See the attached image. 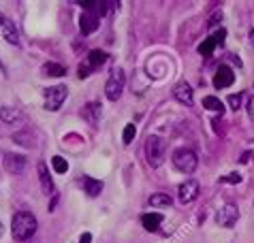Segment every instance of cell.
I'll list each match as a JSON object with an SVG mask.
<instances>
[{
	"label": "cell",
	"instance_id": "obj_13",
	"mask_svg": "<svg viewBox=\"0 0 254 243\" xmlns=\"http://www.w3.org/2000/svg\"><path fill=\"white\" fill-rule=\"evenodd\" d=\"M81 185L88 196H98L103 192V182L94 180V177H81Z\"/></svg>",
	"mask_w": 254,
	"mask_h": 243
},
{
	"label": "cell",
	"instance_id": "obj_28",
	"mask_svg": "<svg viewBox=\"0 0 254 243\" xmlns=\"http://www.w3.org/2000/svg\"><path fill=\"white\" fill-rule=\"evenodd\" d=\"M224 34H227V32H224V30H222V28H220V32H216V34H214V37H211V41H214V43H222V39H224Z\"/></svg>",
	"mask_w": 254,
	"mask_h": 243
},
{
	"label": "cell",
	"instance_id": "obj_5",
	"mask_svg": "<svg viewBox=\"0 0 254 243\" xmlns=\"http://www.w3.org/2000/svg\"><path fill=\"white\" fill-rule=\"evenodd\" d=\"M45 96V109L47 111H58L60 105L64 103L66 98V85H54V88H47L43 92Z\"/></svg>",
	"mask_w": 254,
	"mask_h": 243
},
{
	"label": "cell",
	"instance_id": "obj_18",
	"mask_svg": "<svg viewBox=\"0 0 254 243\" xmlns=\"http://www.w3.org/2000/svg\"><path fill=\"white\" fill-rule=\"evenodd\" d=\"M2 34H4V39L9 41L11 45H17V43H19V34H17L15 26H13L9 19H4V21H2Z\"/></svg>",
	"mask_w": 254,
	"mask_h": 243
},
{
	"label": "cell",
	"instance_id": "obj_17",
	"mask_svg": "<svg viewBox=\"0 0 254 243\" xmlns=\"http://www.w3.org/2000/svg\"><path fill=\"white\" fill-rule=\"evenodd\" d=\"M150 207H156V209H167V207H171V196L165 194V192H158V194H152L150 196Z\"/></svg>",
	"mask_w": 254,
	"mask_h": 243
},
{
	"label": "cell",
	"instance_id": "obj_19",
	"mask_svg": "<svg viewBox=\"0 0 254 243\" xmlns=\"http://www.w3.org/2000/svg\"><path fill=\"white\" fill-rule=\"evenodd\" d=\"M105 60H107V54L101 52V49H92V52L88 54V64H90L92 68H96V66H101V64H105Z\"/></svg>",
	"mask_w": 254,
	"mask_h": 243
},
{
	"label": "cell",
	"instance_id": "obj_22",
	"mask_svg": "<svg viewBox=\"0 0 254 243\" xmlns=\"http://www.w3.org/2000/svg\"><path fill=\"white\" fill-rule=\"evenodd\" d=\"M52 167H54L56 173H66V171H68V162L62 158V156H54V158H52Z\"/></svg>",
	"mask_w": 254,
	"mask_h": 243
},
{
	"label": "cell",
	"instance_id": "obj_32",
	"mask_svg": "<svg viewBox=\"0 0 254 243\" xmlns=\"http://www.w3.org/2000/svg\"><path fill=\"white\" fill-rule=\"evenodd\" d=\"M252 43H254V32H252Z\"/></svg>",
	"mask_w": 254,
	"mask_h": 243
},
{
	"label": "cell",
	"instance_id": "obj_2",
	"mask_svg": "<svg viewBox=\"0 0 254 243\" xmlns=\"http://www.w3.org/2000/svg\"><path fill=\"white\" fill-rule=\"evenodd\" d=\"M165 152H167V143L165 139L156 137V134H152V137H147L145 141V158H147V164L150 167H160L162 160H165Z\"/></svg>",
	"mask_w": 254,
	"mask_h": 243
},
{
	"label": "cell",
	"instance_id": "obj_14",
	"mask_svg": "<svg viewBox=\"0 0 254 243\" xmlns=\"http://www.w3.org/2000/svg\"><path fill=\"white\" fill-rule=\"evenodd\" d=\"M0 120L4 122V124H17V122H22V111L19 109H13V107H2L0 109Z\"/></svg>",
	"mask_w": 254,
	"mask_h": 243
},
{
	"label": "cell",
	"instance_id": "obj_25",
	"mask_svg": "<svg viewBox=\"0 0 254 243\" xmlns=\"http://www.w3.org/2000/svg\"><path fill=\"white\" fill-rule=\"evenodd\" d=\"M90 70H92V66H90L88 62L86 64H79V77H81V79H86V77L90 75Z\"/></svg>",
	"mask_w": 254,
	"mask_h": 243
},
{
	"label": "cell",
	"instance_id": "obj_3",
	"mask_svg": "<svg viewBox=\"0 0 254 243\" xmlns=\"http://www.w3.org/2000/svg\"><path fill=\"white\" fill-rule=\"evenodd\" d=\"M196 164H199V158H196V154L192 152V149H188V147L175 149V154H173V167L178 169L180 173H184V175L194 173Z\"/></svg>",
	"mask_w": 254,
	"mask_h": 243
},
{
	"label": "cell",
	"instance_id": "obj_4",
	"mask_svg": "<svg viewBox=\"0 0 254 243\" xmlns=\"http://www.w3.org/2000/svg\"><path fill=\"white\" fill-rule=\"evenodd\" d=\"M124 83H126V77H124V70L122 68H114L107 79V85H105V94H107L109 101H118L124 92Z\"/></svg>",
	"mask_w": 254,
	"mask_h": 243
},
{
	"label": "cell",
	"instance_id": "obj_21",
	"mask_svg": "<svg viewBox=\"0 0 254 243\" xmlns=\"http://www.w3.org/2000/svg\"><path fill=\"white\" fill-rule=\"evenodd\" d=\"M203 107L209 109V111H216V113L224 111V105L220 103V98H216V96H205V98H203Z\"/></svg>",
	"mask_w": 254,
	"mask_h": 243
},
{
	"label": "cell",
	"instance_id": "obj_15",
	"mask_svg": "<svg viewBox=\"0 0 254 243\" xmlns=\"http://www.w3.org/2000/svg\"><path fill=\"white\" fill-rule=\"evenodd\" d=\"M83 118H86V122H90L92 126H96L98 120H101V105L98 103H88L86 107H83Z\"/></svg>",
	"mask_w": 254,
	"mask_h": 243
},
{
	"label": "cell",
	"instance_id": "obj_27",
	"mask_svg": "<svg viewBox=\"0 0 254 243\" xmlns=\"http://www.w3.org/2000/svg\"><path fill=\"white\" fill-rule=\"evenodd\" d=\"M224 182H229V183H239V182H242V175H239V173H231Z\"/></svg>",
	"mask_w": 254,
	"mask_h": 243
},
{
	"label": "cell",
	"instance_id": "obj_31",
	"mask_svg": "<svg viewBox=\"0 0 254 243\" xmlns=\"http://www.w3.org/2000/svg\"><path fill=\"white\" fill-rule=\"evenodd\" d=\"M0 235H2V224H0Z\"/></svg>",
	"mask_w": 254,
	"mask_h": 243
},
{
	"label": "cell",
	"instance_id": "obj_11",
	"mask_svg": "<svg viewBox=\"0 0 254 243\" xmlns=\"http://www.w3.org/2000/svg\"><path fill=\"white\" fill-rule=\"evenodd\" d=\"M37 171H39V182H41V188H43V192H45L47 196L54 194V182H52V177H49L47 164L45 162H39L37 164Z\"/></svg>",
	"mask_w": 254,
	"mask_h": 243
},
{
	"label": "cell",
	"instance_id": "obj_29",
	"mask_svg": "<svg viewBox=\"0 0 254 243\" xmlns=\"http://www.w3.org/2000/svg\"><path fill=\"white\" fill-rule=\"evenodd\" d=\"M218 19H222V13H220V11H216V13H214V17L209 19V26H216V21H218Z\"/></svg>",
	"mask_w": 254,
	"mask_h": 243
},
{
	"label": "cell",
	"instance_id": "obj_16",
	"mask_svg": "<svg viewBox=\"0 0 254 243\" xmlns=\"http://www.w3.org/2000/svg\"><path fill=\"white\" fill-rule=\"evenodd\" d=\"M160 222H162V216H160V213H145V216L141 218V224H143V228H145V231H150V233L158 231Z\"/></svg>",
	"mask_w": 254,
	"mask_h": 243
},
{
	"label": "cell",
	"instance_id": "obj_30",
	"mask_svg": "<svg viewBox=\"0 0 254 243\" xmlns=\"http://www.w3.org/2000/svg\"><path fill=\"white\" fill-rule=\"evenodd\" d=\"M90 241H92V235H90V233H83L81 239H79V243H90Z\"/></svg>",
	"mask_w": 254,
	"mask_h": 243
},
{
	"label": "cell",
	"instance_id": "obj_8",
	"mask_svg": "<svg viewBox=\"0 0 254 243\" xmlns=\"http://www.w3.org/2000/svg\"><path fill=\"white\" fill-rule=\"evenodd\" d=\"M237 220H239V209L235 205H224L220 211H218V216H216V222L224 226V228H231V226H235L237 224Z\"/></svg>",
	"mask_w": 254,
	"mask_h": 243
},
{
	"label": "cell",
	"instance_id": "obj_20",
	"mask_svg": "<svg viewBox=\"0 0 254 243\" xmlns=\"http://www.w3.org/2000/svg\"><path fill=\"white\" fill-rule=\"evenodd\" d=\"M43 73L49 77H62V75H66V68L60 66V64H56V62H47L43 66Z\"/></svg>",
	"mask_w": 254,
	"mask_h": 243
},
{
	"label": "cell",
	"instance_id": "obj_6",
	"mask_svg": "<svg viewBox=\"0 0 254 243\" xmlns=\"http://www.w3.org/2000/svg\"><path fill=\"white\" fill-rule=\"evenodd\" d=\"M2 164H4V169H6V173H11V175H22L24 171H26V158L22 154H13V152H6L2 156Z\"/></svg>",
	"mask_w": 254,
	"mask_h": 243
},
{
	"label": "cell",
	"instance_id": "obj_9",
	"mask_svg": "<svg viewBox=\"0 0 254 243\" xmlns=\"http://www.w3.org/2000/svg\"><path fill=\"white\" fill-rule=\"evenodd\" d=\"M235 81V75H233V68L231 66H222L216 70V77H214V85L218 90H222V88H229V85Z\"/></svg>",
	"mask_w": 254,
	"mask_h": 243
},
{
	"label": "cell",
	"instance_id": "obj_26",
	"mask_svg": "<svg viewBox=\"0 0 254 243\" xmlns=\"http://www.w3.org/2000/svg\"><path fill=\"white\" fill-rule=\"evenodd\" d=\"M229 105L233 107V109H239V105H242V96L231 94V96H229Z\"/></svg>",
	"mask_w": 254,
	"mask_h": 243
},
{
	"label": "cell",
	"instance_id": "obj_7",
	"mask_svg": "<svg viewBox=\"0 0 254 243\" xmlns=\"http://www.w3.org/2000/svg\"><path fill=\"white\" fill-rule=\"evenodd\" d=\"M196 196H199V183H196L194 180H186L184 183H180L178 188V198L182 205H188L196 201Z\"/></svg>",
	"mask_w": 254,
	"mask_h": 243
},
{
	"label": "cell",
	"instance_id": "obj_1",
	"mask_svg": "<svg viewBox=\"0 0 254 243\" xmlns=\"http://www.w3.org/2000/svg\"><path fill=\"white\" fill-rule=\"evenodd\" d=\"M34 233H37V218L30 211H19L13 216L11 235L15 241H28Z\"/></svg>",
	"mask_w": 254,
	"mask_h": 243
},
{
	"label": "cell",
	"instance_id": "obj_24",
	"mask_svg": "<svg viewBox=\"0 0 254 243\" xmlns=\"http://www.w3.org/2000/svg\"><path fill=\"white\" fill-rule=\"evenodd\" d=\"M214 47H216V43L211 41V39H207V41H203L201 45H199V54H201V56H211Z\"/></svg>",
	"mask_w": 254,
	"mask_h": 243
},
{
	"label": "cell",
	"instance_id": "obj_12",
	"mask_svg": "<svg viewBox=\"0 0 254 243\" xmlns=\"http://www.w3.org/2000/svg\"><path fill=\"white\" fill-rule=\"evenodd\" d=\"M79 28H81V32H83V34L94 32L96 28H98V17L94 15V13L83 11V13H81V17H79Z\"/></svg>",
	"mask_w": 254,
	"mask_h": 243
},
{
	"label": "cell",
	"instance_id": "obj_10",
	"mask_svg": "<svg viewBox=\"0 0 254 243\" xmlns=\"http://www.w3.org/2000/svg\"><path fill=\"white\" fill-rule=\"evenodd\" d=\"M173 96L178 98V101L182 103V105H192V101H194V96H192V88H190V83H186V81H180L178 85H175V90H173Z\"/></svg>",
	"mask_w": 254,
	"mask_h": 243
},
{
	"label": "cell",
	"instance_id": "obj_23",
	"mask_svg": "<svg viewBox=\"0 0 254 243\" xmlns=\"http://www.w3.org/2000/svg\"><path fill=\"white\" fill-rule=\"evenodd\" d=\"M135 134H137V128H135V124H126V128H124V134H122V141L128 145V143L135 139Z\"/></svg>",
	"mask_w": 254,
	"mask_h": 243
}]
</instances>
